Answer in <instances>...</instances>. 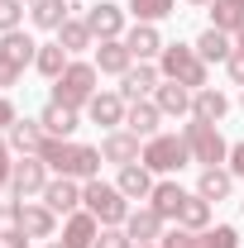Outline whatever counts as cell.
Segmentation results:
<instances>
[{
    "label": "cell",
    "instance_id": "2",
    "mask_svg": "<svg viewBox=\"0 0 244 248\" xmlns=\"http://www.w3.org/2000/svg\"><path fill=\"white\" fill-rule=\"evenodd\" d=\"M158 72H163V81H177L187 91H201L206 86V62H201L196 48H187V43H168L163 58H158Z\"/></svg>",
    "mask_w": 244,
    "mask_h": 248
},
{
    "label": "cell",
    "instance_id": "50",
    "mask_svg": "<svg viewBox=\"0 0 244 248\" xmlns=\"http://www.w3.org/2000/svg\"><path fill=\"white\" fill-rule=\"evenodd\" d=\"M235 5H240V10H244V0H235Z\"/></svg>",
    "mask_w": 244,
    "mask_h": 248
},
{
    "label": "cell",
    "instance_id": "8",
    "mask_svg": "<svg viewBox=\"0 0 244 248\" xmlns=\"http://www.w3.org/2000/svg\"><path fill=\"white\" fill-rule=\"evenodd\" d=\"M87 29L105 43V38H124V5H115V0H101V5H91L87 10Z\"/></svg>",
    "mask_w": 244,
    "mask_h": 248
},
{
    "label": "cell",
    "instance_id": "41",
    "mask_svg": "<svg viewBox=\"0 0 244 248\" xmlns=\"http://www.w3.org/2000/svg\"><path fill=\"white\" fill-rule=\"evenodd\" d=\"M225 67H230V81H235V86H244V48H235Z\"/></svg>",
    "mask_w": 244,
    "mask_h": 248
},
{
    "label": "cell",
    "instance_id": "17",
    "mask_svg": "<svg viewBox=\"0 0 244 248\" xmlns=\"http://www.w3.org/2000/svg\"><path fill=\"white\" fill-rule=\"evenodd\" d=\"M134 67V53L124 48V38H105L101 48H96V72H105V77H124Z\"/></svg>",
    "mask_w": 244,
    "mask_h": 248
},
{
    "label": "cell",
    "instance_id": "37",
    "mask_svg": "<svg viewBox=\"0 0 244 248\" xmlns=\"http://www.w3.org/2000/svg\"><path fill=\"white\" fill-rule=\"evenodd\" d=\"M158 248H196V234H192V229H182V224H177V229H168V234L158 239Z\"/></svg>",
    "mask_w": 244,
    "mask_h": 248
},
{
    "label": "cell",
    "instance_id": "47",
    "mask_svg": "<svg viewBox=\"0 0 244 248\" xmlns=\"http://www.w3.org/2000/svg\"><path fill=\"white\" fill-rule=\"evenodd\" d=\"M48 248H67V244H62V239H53V244H48Z\"/></svg>",
    "mask_w": 244,
    "mask_h": 248
},
{
    "label": "cell",
    "instance_id": "13",
    "mask_svg": "<svg viewBox=\"0 0 244 248\" xmlns=\"http://www.w3.org/2000/svg\"><path fill=\"white\" fill-rule=\"evenodd\" d=\"M124 48L134 53V62H153V58H163V33H158V24H134V29L124 33Z\"/></svg>",
    "mask_w": 244,
    "mask_h": 248
},
{
    "label": "cell",
    "instance_id": "3",
    "mask_svg": "<svg viewBox=\"0 0 244 248\" xmlns=\"http://www.w3.org/2000/svg\"><path fill=\"white\" fill-rule=\"evenodd\" d=\"M96 81H101L96 62H67V72L53 81V100L58 105H72V110H87L91 95H96Z\"/></svg>",
    "mask_w": 244,
    "mask_h": 248
},
{
    "label": "cell",
    "instance_id": "42",
    "mask_svg": "<svg viewBox=\"0 0 244 248\" xmlns=\"http://www.w3.org/2000/svg\"><path fill=\"white\" fill-rule=\"evenodd\" d=\"M15 120H19V115H15V105H10V95L0 91V129H10Z\"/></svg>",
    "mask_w": 244,
    "mask_h": 248
},
{
    "label": "cell",
    "instance_id": "23",
    "mask_svg": "<svg viewBox=\"0 0 244 248\" xmlns=\"http://www.w3.org/2000/svg\"><path fill=\"white\" fill-rule=\"evenodd\" d=\"M187 196H192V191H182L177 182H158V186H153V196H149V205L163 219H177V215H182V205H187Z\"/></svg>",
    "mask_w": 244,
    "mask_h": 248
},
{
    "label": "cell",
    "instance_id": "27",
    "mask_svg": "<svg viewBox=\"0 0 244 248\" xmlns=\"http://www.w3.org/2000/svg\"><path fill=\"white\" fill-rule=\"evenodd\" d=\"M67 10H72L67 0H34V5H29V19L38 24V29H53V33H58L62 24H67Z\"/></svg>",
    "mask_w": 244,
    "mask_h": 248
},
{
    "label": "cell",
    "instance_id": "49",
    "mask_svg": "<svg viewBox=\"0 0 244 248\" xmlns=\"http://www.w3.org/2000/svg\"><path fill=\"white\" fill-rule=\"evenodd\" d=\"M67 5H72V10H77V0H67Z\"/></svg>",
    "mask_w": 244,
    "mask_h": 248
},
{
    "label": "cell",
    "instance_id": "46",
    "mask_svg": "<svg viewBox=\"0 0 244 248\" xmlns=\"http://www.w3.org/2000/svg\"><path fill=\"white\" fill-rule=\"evenodd\" d=\"M235 48H244V29H240V33H235Z\"/></svg>",
    "mask_w": 244,
    "mask_h": 248
},
{
    "label": "cell",
    "instance_id": "32",
    "mask_svg": "<svg viewBox=\"0 0 244 248\" xmlns=\"http://www.w3.org/2000/svg\"><path fill=\"white\" fill-rule=\"evenodd\" d=\"M173 5H177V0H129L124 10H129V15L139 19V24H158V19H168V15H177Z\"/></svg>",
    "mask_w": 244,
    "mask_h": 248
},
{
    "label": "cell",
    "instance_id": "36",
    "mask_svg": "<svg viewBox=\"0 0 244 248\" xmlns=\"http://www.w3.org/2000/svg\"><path fill=\"white\" fill-rule=\"evenodd\" d=\"M96 248H134V239L124 234V224H101V239Z\"/></svg>",
    "mask_w": 244,
    "mask_h": 248
},
{
    "label": "cell",
    "instance_id": "22",
    "mask_svg": "<svg viewBox=\"0 0 244 248\" xmlns=\"http://www.w3.org/2000/svg\"><path fill=\"white\" fill-rule=\"evenodd\" d=\"M115 186H120L129 201H149L158 182H153V172L144 167V162H129V167H120V182H115Z\"/></svg>",
    "mask_w": 244,
    "mask_h": 248
},
{
    "label": "cell",
    "instance_id": "48",
    "mask_svg": "<svg viewBox=\"0 0 244 248\" xmlns=\"http://www.w3.org/2000/svg\"><path fill=\"white\" fill-rule=\"evenodd\" d=\"M134 248H158V244H134Z\"/></svg>",
    "mask_w": 244,
    "mask_h": 248
},
{
    "label": "cell",
    "instance_id": "20",
    "mask_svg": "<svg viewBox=\"0 0 244 248\" xmlns=\"http://www.w3.org/2000/svg\"><path fill=\"white\" fill-rule=\"evenodd\" d=\"M15 229H24L29 239H53L58 215H53L48 205H19V224H15Z\"/></svg>",
    "mask_w": 244,
    "mask_h": 248
},
{
    "label": "cell",
    "instance_id": "45",
    "mask_svg": "<svg viewBox=\"0 0 244 248\" xmlns=\"http://www.w3.org/2000/svg\"><path fill=\"white\" fill-rule=\"evenodd\" d=\"M187 5H201V10H211V0H187Z\"/></svg>",
    "mask_w": 244,
    "mask_h": 248
},
{
    "label": "cell",
    "instance_id": "7",
    "mask_svg": "<svg viewBox=\"0 0 244 248\" xmlns=\"http://www.w3.org/2000/svg\"><path fill=\"white\" fill-rule=\"evenodd\" d=\"M43 186H48V162L34 153L24 162H15V177H10V191L24 201V196H43Z\"/></svg>",
    "mask_w": 244,
    "mask_h": 248
},
{
    "label": "cell",
    "instance_id": "12",
    "mask_svg": "<svg viewBox=\"0 0 244 248\" xmlns=\"http://www.w3.org/2000/svg\"><path fill=\"white\" fill-rule=\"evenodd\" d=\"M139 134H129V129H110L105 139H101V157L105 162H120V167H129V162H139Z\"/></svg>",
    "mask_w": 244,
    "mask_h": 248
},
{
    "label": "cell",
    "instance_id": "11",
    "mask_svg": "<svg viewBox=\"0 0 244 248\" xmlns=\"http://www.w3.org/2000/svg\"><path fill=\"white\" fill-rule=\"evenodd\" d=\"M38 124H43V134H48V139H72V134H77V124H82V110L48 100V105H43V115H38Z\"/></svg>",
    "mask_w": 244,
    "mask_h": 248
},
{
    "label": "cell",
    "instance_id": "40",
    "mask_svg": "<svg viewBox=\"0 0 244 248\" xmlns=\"http://www.w3.org/2000/svg\"><path fill=\"white\" fill-rule=\"evenodd\" d=\"M10 153H15V148L0 139V186H10V177H15V162H10Z\"/></svg>",
    "mask_w": 244,
    "mask_h": 248
},
{
    "label": "cell",
    "instance_id": "26",
    "mask_svg": "<svg viewBox=\"0 0 244 248\" xmlns=\"http://www.w3.org/2000/svg\"><path fill=\"white\" fill-rule=\"evenodd\" d=\"M230 191H235V172H230V167H201L196 196H206V201H225Z\"/></svg>",
    "mask_w": 244,
    "mask_h": 248
},
{
    "label": "cell",
    "instance_id": "24",
    "mask_svg": "<svg viewBox=\"0 0 244 248\" xmlns=\"http://www.w3.org/2000/svg\"><path fill=\"white\" fill-rule=\"evenodd\" d=\"M0 58H10L15 67H34V58H38V43H34L24 29L0 33Z\"/></svg>",
    "mask_w": 244,
    "mask_h": 248
},
{
    "label": "cell",
    "instance_id": "16",
    "mask_svg": "<svg viewBox=\"0 0 244 248\" xmlns=\"http://www.w3.org/2000/svg\"><path fill=\"white\" fill-rule=\"evenodd\" d=\"M124 234H129L134 244H158V239H163V215H158L153 205H144V210H129V219H124Z\"/></svg>",
    "mask_w": 244,
    "mask_h": 248
},
{
    "label": "cell",
    "instance_id": "33",
    "mask_svg": "<svg viewBox=\"0 0 244 248\" xmlns=\"http://www.w3.org/2000/svg\"><path fill=\"white\" fill-rule=\"evenodd\" d=\"M91 38H96V33L87 29V19H67V24L58 29V43L67 48V53H87V48H91Z\"/></svg>",
    "mask_w": 244,
    "mask_h": 248
},
{
    "label": "cell",
    "instance_id": "29",
    "mask_svg": "<svg viewBox=\"0 0 244 248\" xmlns=\"http://www.w3.org/2000/svg\"><path fill=\"white\" fill-rule=\"evenodd\" d=\"M196 53H201V62H230V53H235V43H230V33L220 29H206L196 43H192Z\"/></svg>",
    "mask_w": 244,
    "mask_h": 248
},
{
    "label": "cell",
    "instance_id": "14",
    "mask_svg": "<svg viewBox=\"0 0 244 248\" xmlns=\"http://www.w3.org/2000/svg\"><path fill=\"white\" fill-rule=\"evenodd\" d=\"M96 239H101V219L91 210L67 215V224H62V244L67 248H96Z\"/></svg>",
    "mask_w": 244,
    "mask_h": 248
},
{
    "label": "cell",
    "instance_id": "21",
    "mask_svg": "<svg viewBox=\"0 0 244 248\" xmlns=\"http://www.w3.org/2000/svg\"><path fill=\"white\" fill-rule=\"evenodd\" d=\"M43 139H48V134H43L38 120H15L10 124V148H15L19 157H34L38 148H43Z\"/></svg>",
    "mask_w": 244,
    "mask_h": 248
},
{
    "label": "cell",
    "instance_id": "31",
    "mask_svg": "<svg viewBox=\"0 0 244 248\" xmlns=\"http://www.w3.org/2000/svg\"><path fill=\"white\" fill-rule=\"evenodd\" d=\"M211 29L240 33V29H244V10L235 5V0H211Z\"/></svg>",
    "mask_w": 244,
    "mask_h": 248
},
{
    "label": "cell",
    "instance_id": "52",
    "mask_svg": "<svg viewBox=\"0 0 244 248\" xmlns=\"http://www.w3.org/2000/svg\"><path fill=\"white\" fill-rule=\"evenodd\" d=\"M240 105H244V95H240Z\"/></svg>",
    "mask_w": 244,
    "mask_h": 248
},
{
    "label": "cell",
    "instance_id": "34",
    "mask_svg": "<svg viewBox=\"0 0 244 248\" xmlns=\"http://www.w3.org/2000/svg\"><path fill=\"white\" fill-rule=\"evenodd\" d=\"M196 248H240V229L235 224H215L196 234Z\"/></svg>",
    "mask_w": 244,
    "mask_h": 248
},
{
    "label": "cell",
    "instance_id": "10",
    "mask_svg": "<svg viewBox=\"0 0 244 248\" xmlns=\"http://www.w3.org/2000/svg\"><path fill=\"white\" fill-rule=\"evenodd\" d=\"M158 81H163V72H158L153 62H139V67H129L120 77V95L134 105V100H144L149 91H158Z\"/></svg>",
    "mask_w": 244,
    "mask_h": 248
},
{
    "label": "cell",
    "instance_id": "35",
    "mask_svg": "<svg viewBox=\"0 0 244 248\" xmlns=\"http://www.w3.org/2000/svg\"><path fill=\"white\" fill-rule=\"evenodd\" d=\"M24 0H0V33H15L19 24H24Z\"/></svg>",
    "mask_w": 244,
    "mask_h": 248
},
{
    "label": "cell",
    "instance_id": "44",
    "mask_svg": "<svg viewBox=\"0 0 244 248\" xmlns=\"http://www.w3.org/2000/svg\"><path fill=\"white\" fill-rule=\"evenodd\" d=\"M0 219H5V224H19V201H5V205H0Z\"/></svg>",
    "mask_w": 244,
    "mask_h": 248
},
{
    "label": "cell",
    "instance_id": "5",
    "mask_svg": "<svg viewBox=\"0 0 244 248\" xmlns=\"http://www.w3.org/2000/svg\"><path fill=\"white\" fill-rule=\"evenodd\" d=\"M82 205H87L101 224H124V219H129V196H124L120 186L101 182V177L82 186Z\"/></svg>",
    "mask_w": 244,
    "mask_h": 248
},
{
    "label": "cell",
    "instance_id": "39",
    "mask_svg": "<svg viewBox=\"0 0 244 248\" xmlns=\"http://www.w3.org/2000/svg\"><path fill=\"white\" fill-rule=\"evenodd\" d=\"M0 248H29V234L10 224V229H0Z\"/></svg>",
    "mask_w": 244,
    "mask_h": 248
},
{
    "label": "cell",
    "instance_id": "43",
    "mask_svg": "<svg viewBox=\"0 0 244 248\" xmlns=\"http://www.w3.org/2000/svg\"><path fill=\"white\" fill-rule=\"evenodd\" d=\"M230 172L244 177V143H230Z\"/></svg>",
    "mask_w": 244,
    "mask_h": 248
},
{
    "label": "cell",
    "instance_id": "1",
    "mask_svg": "<svg viewBox=\"0 0 244 248\" xmlns=\"http://www.w3.org/2000/svg\"><path fill=\"white\" fill-rule=\"evenodd\" d=\"M38 157L58 172V177H72V182H96L101 172V148H87V143H72V139H43Z\"/></svg>",
    "mask_w": 244,
    "mask_h": 248
},
{
    "label": "cell",
    "instance_id": "9",
    "mask_svg": "<svg viewBox=\"0 0 244 248\" xmlns=\"http://www.w3.org/2000/svg\"><path fill=\"white\" fill-rule=\"evenodd\" d=\"M124 110H129V100L120 91H96L91 105H87V120L101 124V129H120L124 124Z\"/></svg>",
    "mask_w": 244,
    "mask_h": 248
},
{
    "label": "cell",
    "instance_id": "6",
    "mask_svg": "<svg viewBox=\"0 0 244 248\" xmlns=\"http://www.w3.org/2000/svg\"><path fill=\"white\" fill-rule=\"evenodd\" d=\"M182 139H187V148H192V162H201V167H220V162H230V143L220 139L215 124L192 120V124H182Z\"/></svg>",
    "mask_w": 244,
    "mask_h": 248
},
{
    "label": "cell",
    "instance_id": "38",
    "mask_svg": "<svg viewBox=\"0 0 244 248\" xmlns=\"http://www.w3.org/2000/svg\"><path fill=\"white\" fill-rule=\"evenodd\" d=\"M19 77H24V67H15L10 58H0V91H10V86H19Z\"/></svg>",
    "mask_w": 244,
    "mask_h": 248
},
{
    "label": "cell",
    "instance_id": "4",
    "mask_svg": "<svg viewBox=\"0 0 244 248\" xmlns=\"http://www.w3.org/2000/svg\"><path fill=\"white\" fill-rule=\"evenodd\" d=\"M139 162L149 172H182L187 162H192V148H187L182 134H153V139H144Z\"/></svg>",
    "mask_w": 244,
    "mask_h": 248
},
{
    "label": "cell",
    "instance_id": "28",
    "mask_svg": "<svg viewBox=\"0 0 244 248\" xmlns=\"http://www.w3.org/2000/svg\"><path fill=\"white\" fill-rule=\"evenodd\" d=\"M67 62H72V53H67L62 43H38V58H34V67H38L48 81H58L62 72H67Z\"/></svg>",
    "mask_w": 244,
    "mask_h": 248
},
{
    "label": "cell",
    "instance_id": "30",
    "mask_svg": "<svg viewBox=\"0 0 244 248\" xmlns=\"http://www.w3.org/2000/svg\"><path fill=\"white\" fill-rule=\"evenodd\" d=\"M177 224H182V229H192V234L211 229V201L192 191V196H187V205H182V215H177Z\"/></svg>",
    "mask_w": 244,
    "mask_h": 248
},
{
    "label": "cell",
    "instance_id": "18",
    "mask_svg": "<svg viewBox=\"0 0 244 248\" xmlns=\"http://www.w3.org/2000/svg\"><path fill=\"white\" fill-rule=\"evenodd\" d=\"M225 110H230L225 91H215V86H201V91H192V120L220 124V120H225Z\"/></svg>",
    "mask_w": 244,
    "mask_h": 248
},
{
    "label": "cell",
    "instance_id": "51",
    "mask_svg": "<svg viewBox=\"0 0 244 248\" xmlns=\"http://www.w3.org/2000/svg\"><path fill=\"white\" fill-rule=\"evenodd\" d=\"M24 5H34V0H24Z\"/></svg>",
    "mask_w": 244,
    "mask_h": 248
},
{
    "label": "cell",
    "instance_id": "19",
    "mask_svg": "<svg viewBox=\"0 0 244 248\" xmlns=\"http://www.w3.org/2000/svg\"><path fill=\"white\" fill-rule=\"evenodd\" d=\"M158 120H163V110H158L153 100H134V105L124 110V129L139 134V139H153V134H158Z\"/></svg>",
    "mask_w": 244,
    "mask_h": 248
},
{
    "label": "cell",
    "instance_id": "15",
    "mask_svg": "<svg viewBox=\"0 0 244 248\" xmlns=\"http://www.w3.org/2000/svg\"><path fill=\"white\" fill-rule=\"evenodd\" d=\"M43 205H48L53 215H77V205H82V186L72 182V177L48 182V186H43Z\"/></svg>",
    "mask_w": 244,
    "mask_h": 248
},
{
    "label": "cell",
    "instance_id": "25",
    "mask_svg": "<svg viewBox=\"0 0 244 248\" xmlns=\"http://www.w3.org/2000/svg\"><path fill=\"white\" fill-rule=\"evenodd\" d=\"M153 105H158L163 115H192V91H187V86H177V81H158Z\"/></svg>",
    "mask_w": 244,
    "mask_h": 248
}]
</instances>
